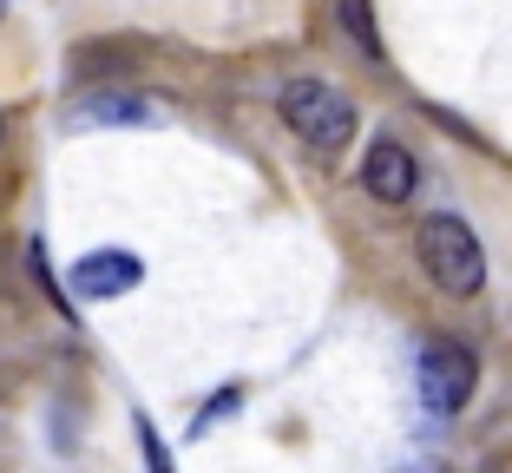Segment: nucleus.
<instances>
[{
	"instance_id": "f257e3e1",
	"label": "nucleus",
	"mask_w": 512,
	"mask_h": 473,
	"mask_svg": "<svg viewBox=\"0 0 512 473\" xmlns=\"http://www.w3.org/2000/svg\"><path fill=\"white\" fill-rule=\"evenodd\" d=\"M414 263L427 270V283H434L440 296H480L486 290V250H480V237H473V224L453 217V211L421 217V230H414Z\"/></svg>"
},
{
	"instance_id": "f03ea898",
	"label": "nucleus",
	"mask_w": 512,
	"mask_h": 473,
	"mask_svg": "<svg viewBox=\"0 0 512 473\" xmlns=\"http://www.w3.org/2000/svg\"><path fill=\"white\" fill-rule=\"evenodd\" d=\"M276 112H283V125L309 145V152H348L355 145V99H348L342 86H329V79H289L283 99H276Z\"/></svg>"
},
{
	"instance_id": "7ed1b4c3",
	"label": "nucleus",
	"mask_w": 512,
	"mask_h": 473,
	"mask_svg": "<svg viewBox=\"0 0 512 473\" xmlns=\"http://www.w3.org/2000/svg\"><path fill=\"white\" fill-rule=\"evenodd\" d=\"M480 388V355L467 349L460 336H440L421 349V401L427 414H460Z\"/></svg>"
},
{
	"instance_id": "20e7f679",
	"label": "nucleus",
	"mask_w": 512,
	"mask_h": 473,
	"mask_svg": "<svg viewBox=\"0 0 512 473\" xmlns=\"http://www.w3.org/2000/svg\"><path fill=\"white\" fill-rule=\"evenodd\" d=\"M138 283H145V257L138 250H86V257L66 270V290H73V303H112V296H132Z\"/></svg>"
},
{
	"instance_id": "39448f33",
	"label": "nucleus",
	"mask_w": 512,
	"mask_h": 473,
	"mask_svg": "<svg viewBox=\"0 0 512 473\" xmlns=\"http://www.w3.org/2000/svg\"><path fill=\"white\" fill-rule=\"evenodd\" d=\"M414 184H421V158L407 152L394 132L375 138V145H368V158H362V191H368L375 204H388V211H394V204L414 198Z\"/></svg>"
},
{
	"instance_id": "423d86ee",
	"label": "nucleus",
	"mask_w": 512,
	"mask_h": 473,
	"mask_svg": "<svg viewBox=\"0 0 512 473\" xmlns=\"http://www.w3.org/2000/svg\"><path fill=\"white\" fill-rule=\"evenodd\" d=\"M165 119V99H151V92H125V86H99L86 92L73 106V125L92 132V125H158Z\"/></svg>"
},
{
	"instance_id": "0eeeda50",
	"label": "nucleus",
	"mask_w": 512,
	"mask_h": 473,
	"mask_svg": "<svg viewBox=\"0 0 512 473\" xmlns=\"http://www.w3.org/2000/svg\"><path fill=\"white\" fill-rule=\"evenodd\" d=\"M335 27L342 40L362 53V60H381V27H375V0H335Z\"/></svg>"
},
{
	"instance_id": "6e6552de",
	"label": "nucleus",
	"mask_w": 512,
	"mask_h": 473,
	"mask_svg": "<svg viewBox=\"0 0 512 473\" xmlns=\"http://www.w3.org/2000/svg\"><path fill=\"white\" fill-rule=\"evenodd\" d=\"M132 434H138V454H145V473H178L171 467V447L158 441V428H151L145 414H132Z\"/></svg>"
},
{
	"instance_id": "1a4fd4ad",
	"label": "nucleus",
	"mask_w": 512,
	"mask_h": 473,
	"mask_svg": "<svg viewBox=\"0 0 512 473\" xmlns=\"http://www.w3.org/2000/svg\"><path fill=\"white\" fill-rule=\"evenodd\" d=\"M230 408H243V388H217L211 401H204V408H197V421H191V434H211L217 421H224Z\"/></svg>"
},
{
	"instance_id": "9d476101",
	"label": "nucleus",
	"mask_w": 512,
	"mask_h": 473,
	"mask_svg": "<svg viewBox=\"0 0 512 473\" xmlns=\"http://www.w3.org/2000/svg\"><path fill=\"white\" fill-rule=\"evenodd\" d=\"M0 152H7V112H0Z\"/></svg>"
},
{
	"instance_id": "9b49d317",
	"label": "nucleus",
	"mask_w": 512,
	"mask_h": 473,
	"mask_svg": "<svg viewBox=\"0 0 512 473\" xmlns=\"http://www.w3.org/2000/svg\"><path fill=\"white\" fill-rule=\"evenodd\" d=\"M0 14H7V0H0Z\"/></svg>"
}]
</instances>
